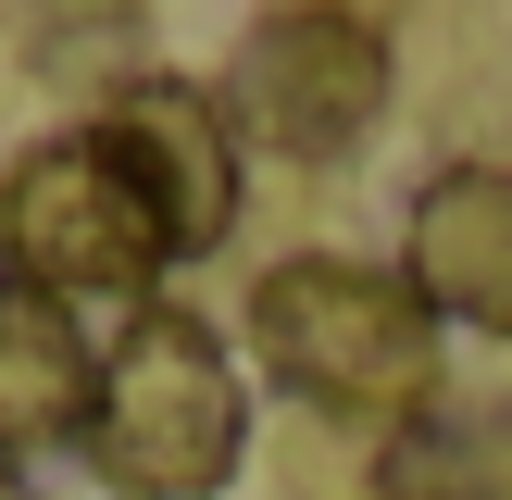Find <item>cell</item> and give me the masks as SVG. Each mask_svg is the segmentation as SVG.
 Instances as JSON below:
<instances>
[{
    "mask_svg": "<svg viewBox=\"0 0 512 500\" xmlns=\"http://www.w3.org/2000/svg\"><path fill=\"white\" fill-rule=\"evenodd\" d=\"M0 500H38V488H25V475H13V463H0Z\"/></svg>",
    "mask_w": 512,
    "mask_h": 500,
    "instance_id": "9c48e42d",
    "label": "cell"
},
{
    "mask_svg": "<svg viewBox=\"0 0 512 500\" xmlns=\"http://www.w3.org/2000/svg\"><path fill=\"white\" fill-rule=\"evenodd\" d=\"M413 300L475 338H512V163H450L438 188L413 200Z\"/></svg>",
    "mask_w": 512,
    "mask_h": 500,
    "instance_id": "8992f818",
    "label": "cell"
},
{
    "mask_svg": "<svg viewBox=\"0 0 512 500\" xmlns=\"http://www.w3.org/2000/svg\"><path fill=\"white\" fill-rule=\"evenodd\" d=\"M88 400H100V350L75 338V300L0 275V463L88 438Z\"/></svg>",
    "mask_w": 512,
    "mask_h": 500,
    "instance_id": "52a82bcc",
    "label": "cell"
},
{
    "mask_svg": "<svg viewBox=\"0 0 512 500\" xmlns=\"http://www.w3.org/2000/svg\"><path fill=\"white\" fill-rule=\"evenodd\" d=\"M375 113H388V25L375 13L300 0V13H263L238 38V75H225L238 138L288 150V163H338V150L375 138Z\"/></svg>",
    "mask_w": 512,
    "mask_h": 500,
    "instance_id": "277c9868",
    "label": "cell"
},
{
    "mask_svg": "<svg viewBox=\"0 0 512 500\" xmlns=\"http://www.w3.org/2000/svg\"><path fill=\"white\" fill-rule=\"evenodd\" d=\"M388 500H512V413H450V425H413L375 475Z\"/></svg>",
    "mask_w": 512,
    "mask_h": 500,
    "instance_id": "ba28073f",
    "label": "cell"
},
{
    "mask_svg": "<svg viewBox=\"0 0 512 500\" xmlns=\"http://www.w3.org/2000/svg\"><path fill=\"white\" fill-rule=\"evenodd\" d=\"M250 350L325 413H413L438 375V313L413 300V275L313 250V263H275L250 288Z\"/></svg>",
    "mask_w": 512,
    "mask_h": 500,
    "instance_id": "7a4b0ae2",
    "label": "cell"
},
{
    "mask_svg": "<svg viewBox=\"0 0 512 500\" xmlns=\"http://www.w3.org/2000/svg\"><path fill=\"white\" fill-rule=\"evenodd\" d=\"M163 225L125 188V163L100 138H38L13 175H0V275L50 300H138L163 275Z\"/></svg>",
    "mask_w": 512,
    "mask_h": 500,
    "instance_id": "3957f363",
    "label": "cell"
},
{
    "mask_svg": "<svg viewBox=\"0 0 512 500\" xmlns=\"http://www.w3.org/2000/svg\"><path fill=\"white\" fill-rule=\"evenodd\" d=\"M250 438V388L225 363V338L200 313H125V338L100 350V400H88V463L125 500H213L238 475Z\"/></svg>",
    "mask_w": 512,
    "mask_h": 500,
    "instance_id": "6da1fadb",
    "label": "cell"
},
{
    "mask_svg": "<svg viewBox=\"0 0 512 500\" xmlns=\"http://www.w3.org/2000/svg\"><path fill=\"white\" fill-rule=\"evenodd\" d=\"M88 138L125 163V188L150 200V225H163L175 263L238 225V125H225V100H200L188 75H125Z\"/></svg>",
    "mask_w": 512,
    "mask_h": 500,
    "instance_id": "5b68a950",
    "label": "cell"
}]
</instances>
